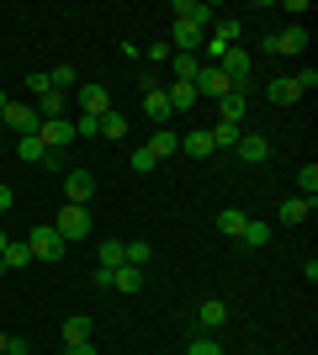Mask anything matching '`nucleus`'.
<instances>
[{"mask_svg": "<svg viewBox=\"0 0 318 355\" xmlns=\"http://www.w3.org/2000/svg\"><path fill=\"white\" fill-rule=\"evenodd\" d=\"M64 355H96V340H80V345H64Z\"/></svg>", "mask_w": 318, "mask_h": 355, "instance_id": "a19ab883", "label": "nucleus"}, {"mask_svg": "<svg viewBox=\"0 0 318 355\" xmlns=\"http://www.w3.org/2000/svg\"><path fill=\"white\" fill-rule=\"evenodd\" d=\"M37 138H43L48 154H64V144H75V122L69 117H48V122H37Z\"/></svg>", "mask_w": 318, "mask_h": 355, "instance_id": "7ed1b4c3", "label": "nucleus"}, {"mask_svg": "<svg viewBox=\"0 0 318 355\" xmlns=\"http://www.w3.org/2000/svg\"><path fill=\"white\" fill-rule=\"evenodd\" d=\"M308 218H313V202H303V196L281 202V223H292V228H297V223H308Z\"/></svg>", "mask_w": 318, "mask_h": 355, "instance_id": "bb28decb", "label": "nucleus"}, {"mask_svg": "<svg viewBox=\"0 0 318 355\" xmlns=\"http://www.w3.org/2000/svg\"><path fill=\"white\" fill-rule=\"evenodd\" d=\"M297 186H303V202H318V164H303V170H297Z\"/></svg>", "mask_w": 318, "mask_h": 355, "instance_id": "7c9ffc66", "label": "nucleus"}, {"mask_svg": "<svg viewBox=\"0 0 318 355\" xmlns=\"http://www.w3.org/2000/svg\"><path fill=\"white\" fill-rule=\"evenodd\" d=\"M27 90H32V96H48V90H53V85H48V74L37 69V74H27Z\"/></svg>", "mask_w": 318, "mask_h": 355, "instance_id": "58836bf2", "label": "nucleus"}, {"mask_svg": "<svg viewBox=\"0 0 318 355\" xmlns=\"http://www.w3.org/2000/svg\"><path fill=\"white\" fill-rule=\"evenodd\" d=\"M91 334H96V318H91V313H75V318L64 324V345H80V340H91Z\"/></svg>", "mask_w": 318, "mask_h": 355, "instance_id": "dca6fc26", "label": "nucleus"}, {"mask_svg": "<svg viewBox=\"0 0 318 355\" xmlns=\"http://www.w3.org/2000/svg\"><path fill=\"white\" fill-rule=\"evenodd\" d=\"M48 85L59 90V96H64V90H75V69H69V64H59V69L48 74Z\"/></svg>", "mask_w": 318, "mask_h": 355, "instance_id": "72a5a7b5", "label": "nucleus"}, {"mask_svg": "<svg viewBox=\"0 0 318 355\" xmlns=\"http://www.w3.org/2000/svg\"><path fill=\"white\" fill-rule=\"evenodd\" d=\"M181 154H191V159H207V154H218V148H212V133H186V138H181Z\"/></svg>", "mask_w": 318, "mask_h": 355, "instance_id": "6ab92c4d", "label": "nucleus"}, {"mask_svg": "<svg viewBox=\"0 0 318 355\" xmlns=\"http://www.w3.org/2000/svg\"><path fill=\"white\" fill-rule=\"evenodd\" d=\"M202 37H207V32L181 27V21H175V32H170V53H197V48H202Z\"/></svg>", "mask_w": 318, "mask_h": 355, "instance_id": "4468645a", "label": "nucleus"}, {"mask_svg": "<svg viewBox=\"0 0 318 355\" xmlns=\"http://www.w3.org/2000/svg\"><path fill=\"white\" fill-rule=\"evenodd\" d=\"M75 138H101V122L96 117H75Z\"/></svg>", "mask_w": 318, "mask_h": 355, "instance_id": "c9c22d12", "label": "nucleus"}, {"mask_svg": "<svg viewBox=\"0 0 318 355\" xmlns=\"http://www.w3.org/2000/svg\"><path fill=\"white\" fill-rule=\"evenodd\" d=\"M6 244H11V239H6V228H0V250H6Z\"/></svg>", "mask_w": 318, "mask_h": 355, "instance_id": "a18cd8bd", "label": "nucleus"}, {"mask_svg": "<svg viewBox=\"0 0 318 355\" xmlns=\"http://www.w3.org/2000/svg\"><path fill=\"white\" fill-rule=\"evenodd\" d=\"M69 106H80V117H96V122H101L106 112H112V96H106V85H80Z\"/></svg>", "mask_w": 318, "mask_h": 355, "instance_id": "20e7f679", "label": "nucleus"}, {"mask_svg": "<svg viewBox=\"0 0 318 355\" xmlns=\"http://www.w3.org/2000/svg\"><path fill=\"white\" fill-rule=\"evenodd\" d=\"M143 112L154 117V128H170V117H175V106H170L165 90H149V96H143Z\"/></svg>", "mask_w": 318, "mask_h": 355, "instance_id": "ddd939ff", "label": "nucleus"}, {"mask_svg": "<svg viewBox=\"0 0 318 355\" xmlns=\"http://www.w3.org/2000/svg\"><path fill=\"white\" fill-rule=\"evenodd\" d=\"M16 154H21V159H27V164H43V159H48V148H43V138H37V133L16 138Z\"/></svg>", "mask_w": 318, "mask_h": 355, "instance_id": "5701e85b", "label": "nucleus"}, {"mask_svg": "<svg viewBox=\"0 0 318 355\" xmlns=\"http://www.w3.org/2000/svg\"><path fill=\"white\" fill-rule=\"evenodd\" d=\"M218 48H239V37H244V21H218V32H207Z\"/></svg>", "mask_w": 318, "mask_h": 355, "instance_id": "412c9836", "label": "nucleus"}, {"mask_svg": "<svg viewBox=\"0 0 318 355\" xmlns=\"http://www.w3.org/2000/svg\"><path fill=\"white\" fill-rule=\"evenodd\" d=\"M239 138H244L239 122H218V128H212V148H239Z\"/></svg>", "mask_w": 318, "mask_h": 355, "instance_id": "4be33fe9", "label": "nucleus"}, {"mask_svg": "<svg viewBox=\"0 0 318 355\" xmlns=\"http://www.w3.org/2000/svg\"><path fill=\"white\" fill-rule=\"evenodd\" d=\"M212 6H202V0H175V21H181V27H197V32H207L212 27Z\"/></svg>", "mask_w": 318, "mask_h": 355, "instance_id": "6e6552de", "label": "nucleus"}, {"mask_svg": "<svg viewBox=\"0 0 318 355\" xmlns=\"http://www.w3.org/2000/svg\"><path fill=\"white\" fill-rule=\"evenodd\" d=\"M143 59H149V64H170V43H154L149 53H143Z\"/></svg>", "mask_w": 318, "mask_h": 355, "instance_id": "ea45409f", "label": "nucleus"}, {"mask_svg": "<svg viewBox=\"0 0 318 355\" xmlns=\"http://www.w3.org/2000/svg\"><path fill=\"white\" fill-rule=\"evenodd\" d=\"M21 244L32 250V260H59V254H64V239L53 234V228H32Z\"/></svg>", "mask_w": 318, "mask_h": 355, "instance_id": "423d86ee", "label": "nucleus"}, {"mask_svg": "<svg viewBox=\"0 0 318 355\" xmlns=\"http://www.w3.org/2000/svg\"><path fill=\"white\" fill-rule=\"evenodd\" d=\"M0 355H6V350H0Z\"/></svg>", "mask_w": 318, "mask_h": 355, "instance_id": "de8ad7c7", "label": "nucleus"}, {"mask_svg": "<svg viewBox=\"0 0 318 355\" xmlns=\"http://www.w3.org/2000/svg\"><path fill=\"white\" fill-rule=\"evenodd\" d=\"M64 196H69V207H91L96 202V175L91 170H69V175H64Z\"/></svg>", "mask_w": 318, "mask_h": 355, "instance_id": "39448f33", "label": "nucleus"}, {"mask_svg": "<svg viewBox=\"0 0 318 355\" xmlns=\"http://www.w3.org/2000/svg\"><path fill=\"white\" fill-rule=\"evenodd\" d=\"M101 138H127V117H122V112H106L101 117Z\"/></svg>", "mask_w": 318, "mask_h": 355, "instance_id": "2f4dec72", "label": "nucleus"}, {"mask_svg": "<svg viewBox=\"0 0 318 355\" xmlns=\"http://www.w3.org/2000/svg\"><path fill=\"white\" fill-rule=\"evenodd\" d=\"M37 106H27V101H11L6 112H0V133H16V138H27V133H37Z\"/></svg>", "mask_w": 318, "mask_h": 355, "instance_id": "f257e3e1", "label": "nucleus"}, {"mask_svg": "<svg viewBox=\"0 0 318 355\" xmlns=\"http://www.w3.org/2000/svg\"><path fill=\"white\" fill-rule=\"evenodd\" d=\"M6 340H11V334H6V329H0V350H6Z\"/></svg>", "mask_w": 318, "mask_h": 355, "instance_id": "49530a36", "label": "nucleus"}, {"mask_svg": "<svg viewBox=\"0 0 318 355\" xmlns=\"http://www.w3.org/2000/svg\"><path fill=\"white\" fill-rule=\"evenodd\" d=\"M154 164H159V159H154V154H149V148H133V170H138V175H149V170H154Z\"/></svg>", "mask_w": 318, "mask_h": 355, "instance_id": "e433bc0d", "label": "nucleus"}, {"mask_svg": "<svg viewBox=\"0 0 318 355\" xmlns=\"http://www.w3.org/2000/svg\"><path fill=\"white\" fill-rule=\"evenodd\" d=\"M64 106H69V96H59V90H48V96H37V117H64Z\"/></svg>", "mask_w": 318, "mask_h": 355, "instance_id": "cd10ccee", "label": "nucleus"}, {"mask_svg": "<svg viewBox=\"0 0 318 355\" xmlns=\"http://www.w3.org/2000/svg\"><path fill=\"white\" fill-rule=\"evenodd\" d=\"M233 154H239L244 164H265V159H271V144H265V138H260V133H244Z\"/></svg>", "mask_w": 318, "mask_h": 355, "instance_id": "f8f14e48", "label": "nucleus"}, {"mask_svg": "<svg viewBox=\"0 0 318 355\" xmlns=\"http://www.w3.org/2000/svg\"><path fill=\"white\" fill-rule=\"evenodd\" d=\"M244 223H249V218H244L239 207H223V212H218V228H223L228 239H239V234H244Z\"/></svg>", "mask_w": 318, "mask_h": 355, "instance_id": "c85d7f7f", "label": "nucleus"}, {"mask_svg": "<svg viewBox=\"0 0 318 355\" xmlns=\"http://www.w3.org/2000/svg\"><path fill=\"white\" fill-rule=\"evenodd\" d=\"M165 96H170V106H175V112H186V106H197V101H202V96H197V85H186V80H175V85H170Z\"/></svg>", "mask_w": 318, "mask_h": 355, "instance_id": "393cba45", "label": "nucleus"}, {"mask_svg": "<svg viewBox=\"0 0 318 355\" xmlns=\"http://www.w3.org/2000/svg\"><path fill=\"white\" fill-rule=\"evenodd\" d=\"M244 244H249V250H265V244H271V228H265V223H255V218H249V223H244Z\"/></svg>", "mask_w": 318, "mask_h": 355, "instance_id": "c756f323", "label": "nucleus"}, {"mask_svg": "<svg viewBox=\"0 0 318 355\" xmlns=\"http://www.w3.org/2000/svg\"><path fill=\"white\" fill-rule=\"evenodd\" d=\"M154 260V250L143 244V239H133V244H122V266H133V270H143Z\"/></svg>", "mask_w": 318, "mask_h": 355, "instance_id": "aec40b11", "label": "nucleus"}, {"mask_svg": "<svg viewBox=\"0 0 318 355\" xmlns=\"http://www.w3.org/2000/svg\"><path fill=\"white\" fill-rule=\"evenodd\" d=\"M138 286H143V270H133V266H117V270H112V292L138 297Z\"/></svg>", "mask_w": 318, "mask_h": 355, "instance_id": "2eb2a0df", "label": "nucleus"}, {"mask_svg": "<svg viewBox=\"0 0 318 355\" xmlns=\"http://www.w3.org/2000/svg\"><path fill=\"white\" fill-rule=\"evenodd\" d=\"M91 228H96L91 207H64V212H59V223H53V234H59L64 244H75V239H85Z\"/></svg>", "mask_w": 318, "mask_h": 355, "instance_id": "f03ea898", "label": "nucleus"}, {"mask_svg": "<svg viewBox=\"0 0 318 355\" xmlns=\"http://www.w3.org/2000/svg\"><path fill=\"white\" fill-rule=\"evenodd\" d=\"M265 96H271L276 106H292V101H303V90H297V80H292V74H287V80H271V85H265Z\"/></svg>", "mask_w": 318, "mask_h": 355, "instance_id": "f3484780", "label": "nucleus"}, {"mask_svg": "<svg viewBox=\"0 0 318 355\" xmlns=\"http://www.w3.org/2000/svg\"><path fill=\"white\" fill-rule=\"evenodd\" d=\"M122 266V239H106L101 244V270H117Z\"/></svg>", "mask_w": 318, "mask_h": 355, "instance_id": "473e14b6", "label": "nucleus"}, {"mask_svg": "<svg viewBox=\"0 0 318 355\" xmlns=\"http://www.w3.org/2000/svg\"><path fill=\"white\" fill-rule=\"evenodd\" d=\"M170 64H175V80H186V85H197V74H202V59H191V53H170Z\"/></svg>", "mask_w": 318, "mask_h": 355, "instance_id": "a878e982", "label": "nucleus"}, {"mask_svg": "<svg viewBox=\"0 0 318 355\" xmlns=\"http://www.w3.org/2000/svg\"><path fill=\"white\" fill-rule=\"evenodd\" d=\"M292 80H297V90H303V96H308V90H318V69H313V64H308L303 74H292Z\"/></svg>", "mask_w": 318, "mask_h": 355, "instance_id": "4c0bfd02", "label": "nucleus"}, {"mask_svg": "<svg viewBox=\"0 0 318 355\" xmlns=\"http://www.w3.org/2000/svg\"><path fill=\"white\" fill-rule=\"evenodd\" d=\"M6 106H11V96H6V90H0V112H6Z\"/></svg>", "mask_w": 318, "mask_h": 355, "instance_id": "c03bdc74", "label": "nucleus"}, {"mask_svg": "<svg viewBox=\"0 0 318 355\" xmlns=\"http://www.w3.org/2000/svg\"><path fill=\"white\" fill-rule=\"evenodd\" d=\"M0 212H11V186H0Z\"/></svg>", "mask_w": 318, "mask_h": 355, "instance_id": "37998d69", "label": "nucleus"}, {"mask_svg": "<svg viewBox=\"0 0 318 355\" xmlns=\"http://www.w3.org/2000/svg\"><path fill=\"white\" fill-rule=\"evenodd\" d=\"M218 112H223L218 122H239V128H244V117H249V96H244V90H228L223 101H218Z\"/></svg>", "mask_w": 318, "mask_h": 355, "instance_id": "9b49d317", "label": "nucleus"}, {"mask_svg": "<svg viewBox=\"0 0 318 355\" xmlns=\"http://www.w3.org/2000/svg\"><path fill=\"white\" fill-rule=\"evenodd\" d=\"M6 355H27V340H21V334H11V340H6Z\"/></svg>", "mask_w": 318, "mask_h": 355, "instance_id": "79ce46f5", "label": "nucleus"}, {"mask_svg": "<svg viewBox=\"0 0 318 355\" xmlns=\"http://www.w3.org/2000/svg\"><path fill=\"white\" fill-rule=\"evenodd\" d=\"M197 324H202V334H218V329L228 324V302L223 297H207V302L197 308Z\"/></svg>", "mask_w": 318, "mask_h": 355, "instance_id": "1a4fd4ad", "label": "nucleus"}, {"mask_svg": "<svg viewBox=\"0 0 318 355\" xmlns=\"http://www.w3.org/2000/svg\"><path fill=\"white\" fill-rule=\"evenodd\" d=\"M21 266H32V250L27 244H6L0 250V270H21Z\"/></svg>", "mask_w": 318, "mask_h": 355, "instance_id": "b1692460", "label": "nucleus"}, {"mask_svg": "<svg viewBox=\"0 0 318 355\" xmlns=\"http://www.w3.org/2000/svg\"><path fill=\"white\" fill-rule=\"evenodd\" d=\"M276 53H308V27H287V32H276Z\"/></svg>", "mask_w": 318, "mask_h": 355, "instance_id": "a211bd4d", "label": "nucleus"}, {"mask_svg": "<svg viewBox=\"0 0 318 355\" xmlns=\"http://www.w3.org/2000/svg\"><path fill=\"white\" fill-rule=\"evenodd\" d=\"M186 355H223V345L212 340V334H202V340H191V345H186Z\"/></svg>", "mask_w": 318, "mask_h": 355, "instance_id": "f704fd0d", "label": "nucleus"}, {"mask_svg": "<svg viewBox=\"0 0 318 355\" xmlns=\"http://www.w3.org/2000/svg\"><path fill=\"white\" fill-rule=\"evenodd\" d=\"M143 148H149L154 159H170V154H181V133H175V128H154V138Z\"/></svg>", "mask_w": 318, "mask_h": 355, "instance_id": "9d476101", "label": "nucleus"}, {"mask_svg": "<svg viewBox=\"0 0 318 355\" xmlns=\"http://www.w3.org/2000/svg\"><path fill=\"white\" fill-rule=\"evenodd\" d=\"M228 90H233V80H228L218 64H202V74H197V96H207V101H223Z\"/></svg>", "mask_w": 318, "mask_h": 355, "instance_id": "0eeeda50", "label": "nucleus"}]
</instances>
